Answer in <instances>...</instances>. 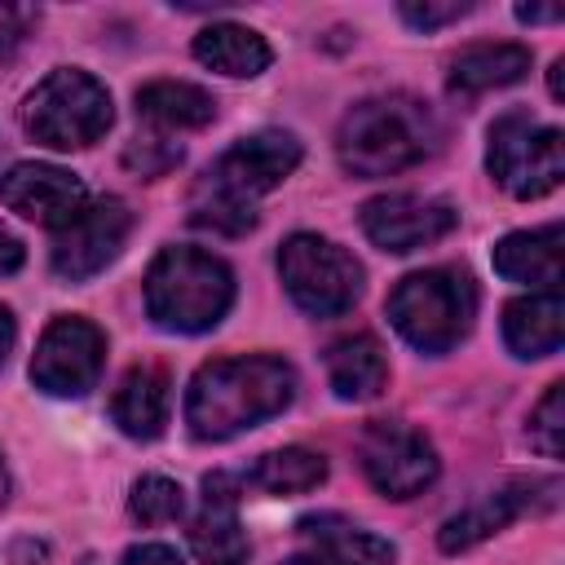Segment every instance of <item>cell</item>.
Instances as JSON below:
<instances>
[{"mask_svg":"<svg viewBox=\"0 0 565 565\" xmlns=\"http://www.w3.org/2000/svg\"><path fill=\"white\" fill-rule=\"evenodd\" d=\"M296 393V371L274 358H216L203 362L185 388V424L199 441H225L278 415Z\"/></svg>","mask_w":565,"mask_h":565,"instance_id":"6da1fadb","label":"cell"},{"mask_svg":"<svg viewBox=\"0 0 565 565\" xmlns=\"http://www.w3.org/2000/svg\"><path fill=\"white\" fill-rule=\"evenodd\" d=\"M441 141L437 115L411 93L362 97L335 132V154L353 177H393L424 163Z\"/></svg>","mask_w":565,"mask_h":565,"instance_id":"7a4b0ae2","label":"cell"},{"mask_svg":"<svg viewBox=\"0 0 565 565\" xmlns=\"http://www.w3.org/2000/svg\"><path fill=\"white\" fill-rule=\"evenodd\" d=\"M234 305V274L199 247H163L146 269V313L163 331H207Z\"/></svg>","mask_w":565,"mask_h":565,"instance_id":"3957f363","label":"cell"},{"mask_svg":"<svg viewBox=\"0 0 565 565\" xmlns=\"http://www.w3.org/2000/svg\"><path fill=\"white\" fill-rule=\"evenodd\" d=\"M384 309L406 344H415L419 353H450L477 318V287L463 269L437 265V269L406 274L388 291Z\"/></svg>","mask_w":565,"mask_h":565,"instance_id":"277c9868","label":"cell"},{"mask_svg":"<svg viewBox=\"0 0 565 565\" xmlns=\"http://www.w3.org/2000/svg\"><path fill=\"white\" fill-rule=\"evenodd\" d=\"M110 119V93L79 66H57L44 75L22 106V128L49 150H84L106 137Z\"/></svg>","mask_w":565,"mask_h":565,"instance_id":"5b68a950","label":"cell"},{"mask_svg":"<svg viewBox=\"0 0 565 565\" xmlns=\"http://www.w3.org/2000/svg\"><path fill=\"white\" fill-rule=\"evenodd\" d=\"M486 168L512 199H543L565 177V141L552 124H539L525 110H508L490 124Z\"/></svg>","mask_w":565,"mask_h":565,"instance_id":"8992f818","label":"cell"},{"mask_svg":"<svg viewBox=\"0 0 565 565\" xmlns=\"http://www.w3.org/2000/svg\"><path fill=\"white\" fill-rule=\"evenodd\" d=\"M278 274L287 296L313 318H335L353 309L362 291V265L322 234H291L278 247Z\"/></svg>","mask_w":565,"mask_h":565,"instance_id":"52a82bcc","label":"cell"},{"mask_svg":"<svg viewBox=\"0 0 565 565\" xmlns=\"http://www.w3.org/2000/svg\"><path fill=\"white\" fill-rule=\"evenodd\" d=\"M358 463L366 481L388 499H415L441 472L433 441L402 419H371L358 437Z\"/></svg>","mask_w":565,"mask_h":565,"instance_id":"ba28073f","label":"cell"},{"mask_svg":"<svg viewBox=\"0 0 565 565\" xmlns=\"http://www.w3.org/2000/svg\"><path fill=\"white\" fill-rule=\"evenodd\" d=\"M106 362V335L88 318H53L35 344L31 380L49 397H84Z\"/></svg>","mask_w":565,"mask_h":565,"instance_id":"9c48e42d","label":"cell"},{"mask_svg":"<svg viewBox=\"0 0 565 565\" xmlns=\"http://www.w3.org/2000/svg\"><path fill=\"white\" fill-rule=\"evenodd\" d=\"M132 230V212L124 199H97V203H84L75 221H66L57 234H53V269L57 278L66 282H84L93 274H102L124 238Z\"/></svg>","mask_w":565,"mask_h":565,"instance_id":"30bf717a","label":"cell"},{"mask_svg":"<svg viewBox=\"0 0 565 565\" xmlns=\"http://www.w3.org/2000/svg\"><path fill=\"white\" fill-rule=\"evenodd\" d=\"M296 168H300V141L291 132L265 128V132H252V137L234 141L203 172V181L216 185V190H230V194H238L247 203H256V194H265L278 181H287Z\"/></svg>","mask_w":565,"mask_h":565,"instance_id":"8fae6325","label":"cell"},{"mask_svg":"<svg viewBox=\"0 0 565 565\" xmlns=\"http://www.w3.org/2000/svg\"><path fill=\"white\" fill-rule=\"evenodd\" d=\"M459 225V212L446 199H424V194H380L362 203V234L380 252H415L437 238H446Z\"/></svg>","mask_w":565,"mask_h":565,"instance_id":"7c38bea8","label":"cell"},{"mask_svg":"<svg viewBox=\"0 0 565 565\" xmlns=\"http://www.w3.org/2000/svg\"><path fill=\"white\" fill-rule=\"evenodd\" d=\"M0 203L35 225L62 230L66 221L79 216V207L88 203V190L75 172L57 163H13L0 177Z\"/></svg>","mask_w":565,"mask_h":565,"instance_id":"4fadbf2b","label":"cell"},{"mask_svg":"<svg viewBox=\"0 0 565 565\" xmlns=\"http://www.w3.org/2000/svg\"><path fill=\"white\" fill-rule=\"evenodd\" d=\"M190 547L203 565H247V534L238 521V477L207 472L203 477V508L190 521Z\"/></svg>","mask_w":565,"mask_h":565,"instance_id":"5bb4252c","label":"cell"},{"mask_svg":"<svg viewBox=\"0 0 565 565\" xmlns=\"http://www.w3.org/2000/svg\"><path fill=\"white\" fill-rule=\"evenodd\" d=\"M296 534L305 539V547L296 556H287L282 565H393L397 547L371 530L349 525L344 516H305L296 525Z\"/></svg>","mask_w":565,"mask_h":565,"instance_id":"9a60e30c","label":"cell"},{"mask_svg":"<svg viewBox=\"0 0 565 565\" xmlns=\"http://www.w3.org/2000/svg\"><path fill=\"white\" fill-rule=\"evenodd\" d=\"M534 490H539V481L516 477V481H508V486L481 494L477 503H468L463 512H455V516L437 530V547H441V552H468V547H477L481 539H490V534H499L503 525H512V521L534 503Z\"/></svg>","mask_w":565,"mask_h":565,"instance_id":"2e32d148","label":"cell"},{"mask_svg":"<svg viewBox=\"0 0 565 565\" xmlns=\"http://www.w3.org/2000/svg\"><path fill=\"white\" fill-rule=\"evenodd\" d=\"M494 269L512 282H525L530 291H561L565 278V252H561V225L543 230H516L499 238Z\"/></svg>","mask_w":565,"mask_h":565,"instance_id":"e0dca14e","label":"cell"},{"mask_svg":"<svg viewBox=\"0 0 565 565\" xmlns=\"http://www.w3.org/2000/svg\"><path fill=\"white\" fill-rule=\"evenodd\" d=\"M168 397H172L168 393V371L154 366V362H141L119 380V388L110 397V419L119 424V433H128L137 441H150L168 424Z\"/></svg>","mask_w":565,"mask_h":565,"instance_id":"ac0fdd59","label":"cell"},{"mask_svg":"<svg viewBox=\"0 0 565 565\" xmlns=\"http://www.w3.org/2000/svg\"><path fill=\"white\" fill-rule=\"evenodd\" d=\"M327 380L340 402H371L388 384V362L375 335L353 331L327 344Z\"/></svg>","mask_w":565,"mask_h":565,"instance_id":"d6986e66","label":"cell"},{"mask_svg":"<svg viewBox=\"0 0 565 565\" xmlns=\"http://www.w3.org/2000/svg\"><path fill=\"white\" fill-rule=\"evenodd\" d=\"M503 340L516 358H547L565 340V300L561 291H530L503 309Z\"/></svg>","mask_w":565,"mask_h":565,"instance_id":"ffe728a7","label":"cell"},{"mask_svg":"<svg viewBox=\"0 0 565 565\" xmlns=\"http://www.w3.org/2000/svg\"><path fill=\"white\" fill-rule=\"evenodd\" d=\"M525 71H530V49H525V44H512V40H499V44H468V49L450 62L446 88H450L455 97H477V93L508 88V84L525 79Z\"/></svg>","mask_w":565,"mask_h":565,"instance_id":"44dd1931","label":"cell"},{"mask_svg":"<svg viewBox=\"0 0 565 565\" xmlns=\"http://www.w3.org/2000/svg\"><path fill=\"white\" fill-rule=\"evenodd\" d=\"M194 57L207 71H221L230 79H252L274 62V49L265 44V35H256L252 26L238 22H212L194 35Z\"/></svg>","mask_w":565,"mask_h":565,"instance_id":"7402d4cb","label":"cell"},{"mask_svg":"<svg viewBox=\"0 0 565 565\" xmlns=\"http://www.w3.org/2000/svg\"><path fill=\"white\" fill-rule=\"evenodd\" d=\"M137 115L163 132L203 128L216 119V97L190 79H150L137 88Z\"/></svg>","mask_w":565,"mask_h":565,"instance_id":"603a6c76","label":"cell"},{"mask_svg":"<svg viewBox=\"0 0 565 565\" xmlns=\"http://www.w3.org/2000/svg\"><path fill=\"white\" fill-rule=\"evenodd\" d=\"M243 481L265 490V494H305V490H318L327 481V459L318 450H305V446H282V450L260 455Z\"/></svg>","mask_w":565,"mask_h":565,"instance_id":"cb8c5ba5","label":"cell"},{"mask_svg":"<svg viewBox=\"0 0 565 565\" xmlns=\"http://www.w3.org/2000/svg\"><path fill=\"white\" fill-rule=\"evenodd\" d=\"M190 221L199 230H212V234H247L256 225V203L199 181L194 185V199H190Z\"/></svg>","mask_w":565,"mask_h":565,"instance_id":"d4e9b609","label":"cell"},{"mask_svg":"<svg viewBox=\"0 0 565 565\" xmlns=\"http://www.w3.org/2000/svg\"><path fill=\"white\" fill-rule=\"evenodd\" d=\"M128 512L141 525H168L185 516V490L168 477H141L128 494Z\"/></svg>","mask_w":565,"mask_h":565,"instance_id":"484cf974","label":"cell"},{"mask_svg":"<svg viewBox=\"0 0 565 565\" xmlns=\"http://www.w3.org/2000/svg\"><path fill=\"white\" fill-rule=\"evenodd\" d=\"M530 441L543 459H561L565 455V384H547L543 402L530 415Z\"/></svg>","mask_w":565,"mask_h":565,"instance_id":"4316f807","label":"cell"},{"mask_svg":"<svg viewBox=\"0 0 565 565\" xmlns=\"http://www.w3.org/2000/svg\"><path fill=\"white\" fill-rule=\"evenodd\" d=\"M124 163L132 172H141V177H163L168 168L181 163V146L168 141V137H137V141H128Z\"/></svg>","mask_w":565,"mask_h":565,"instance_id":"83f0119b","label":"cell"},{"mask_svg":"<svg viewBox=\"0 0 565 565\" xmlns=\"http://www.w3.org/2000/svg\"><path fill=\"white\" fill-rule=\"evenodd\" d=\"M415 31H437L446 22H459L463 13H472V0H406L397 9Z\"/></svg>","mask_w":565,"mask_h":565,"instance_id":"f1b7e54d","label":"cell"},{"mask_svg":"<svg viewBox=\"0 0 565 565\" xmlns=\"http://www.w3.org/2000/svg\"><path fill=\"white\" fill-rule=\"evenodd\" d=\"M35 22H40V13L31 4H0V62L22 49V40L31 35Z\"/></svg>","mask_w":565,"mask_h":565,"instance_id":"f546056e","label":"cell"},{"mask_svg":"<svg viewBox=\"0 0 565 565\" xmlns=\"http://www.w3.org/2000/svg\"><path fill=\"white\" fill-rule=\"evenodd\" d=\"M119 565H181V556L168 543H137V547L124 552Z\"/></svg>","mask_w":565,"mask_h":565,"instance_id":"4dcf8cb0","label":"cell"},{"mask_svg":"<svg viewBox=\"0 0 565 565\" xmlns=\"http://www.w3.org/2000/svg\"><path fill=\"white\" fill-rule=\"evenodd\" d=\"M22 256H26L22 243L0 225V278H4V274H18V269H22Z\"/></svg>","mask_w":565,"mask_h":565,"instance_id":"1f68e13d","label":"cell"},{"mask_svg":"<svg viewBox=\"0 0 565 565\" xmlns=\"http://www.w3.org/2000/svg\"><path fill=\"white\" fill-rule=\"evenodd\" d=\"M521 22H561V4H516Z\"/></svg>","mask_w":565,"mask_h":565,"instance_id":"d6a6232c","label":"cell"},{"mask_svg":"<svg viewBox=\"0 0 565 565\" xmlns=\"http://www.w3.org/2000/svg\"><path fill=\"white\" fill-rule=\"evenodd\" d=\"M13 340H18V327H13V313L0 305V366L9 362V353H13Z\"/></svg>","mask_w":565,"mask_h":565,"instance_id":"836d02e7","label":"cell"},{"mask_svg":"<svg viewBox=\"0 0 565 565\" xmlns=\"http://www.w3.org/2000/svg\"><path fill=\"white\" fill-rule=\"evenodd\" d=\"M31 561H44V543H31V539H22V543L13 547V565H31Z\"/></svg>","mask_w":565,"mask_h":565,"instance_id":"e575fe53","label":"cell"},{"mask_svg":"<svg viewBox=\"0 0 565 565\" xmlns=\"http://www.w3.org/2000/svg\"><path fill=\"white\" fill-rule=\"evenodd\" d=\"M561 71H565V57H556V62H552V75H547V84H552V97H556V102L565 97V75H561Z\"/></svg>","mask_w":565,"mask_h":565,"instance_id":"d590c367","label":"cell"},{"mask_svg":"<svg viewBox=\"0 0 565 565\" xmlns=\"http://www.w3.org/2000/svg\"><path fill=\"white\" fill-rule=\"evenodd\" d=\"M4 494H9V477H4V463H0V503H4Z\"/></svg>","mask_w":565,"mask_h":565,"instance_id":"8d00e7d4","label":"cell"}]
</instances>
